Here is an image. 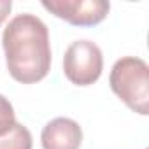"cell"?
Wrapping results in <instances>:
<instances>
[{
	"label": "cell",
	"mask_w": 149,
	"mask_h": 149,
	"mask_svg": "<svg viewBox=\"0 0 149 149\" xmlns=\"http://www.w3.org/2000/svg\"><path fill=\"white\" fill-rule=\"evenodd\" d=\"M104 70V56L100 47L91 40L72 42L63 56L65 77L77 86H90L98 81Z\"/></svg>",
	"instance_id": "3"
},
{
	"label": "cell",
	"mask_w": 149,
	"mask_h": 149,
	"mask_svg": "<svg viewBox=\"0 0 149 149\" xmlns=\"http://www.w3.org/2000/svg\"><path fill=\"white\" fill-rule=\"evenodd\" d=\"M40 142L44 149H79L83 130L70 118H54L42 128Z\"/></svg>",
	"instance_id": "5"
},
{
	"label": "cell",
	"mask_w": 149,
	"mask_h": 149,
	"mask_svg": "<svg viewBox=\"0 0 149 149\" xmlns=\"http://www.w3.org/2000/svg\"><path fill=\"white\" fill-rule=\"evenodd\" d=\"M7 70L18 83L42 81L51 68V44L46 23L35 14H18L2 33Z\"/></svg>",
	"instance_id": "1"
},
{
	"label": "cell",
	"mask_w": 149,
	"mask_h": 149,
	"mask_svg": "<svg viewBox=\"0 0 149 149\" xmlns=\"http://www.w3.org/2000/svg\"><path fill=\"white\" fill-rule=\"evenodd\" d=\"M14 123H16V116L11 102L4 95H0V135L9 132Z\"/></svg>",
	"instance_id": "7"
},
{
	"label": "cell",
	"mask_w": 149,
	"mask_h": 149,
	"mask_svg": "<svg viewBox=\"0 0 149 149\" xmlns=\"http://www.w3.org/2000/svg\"><path fill=\"white\" fill-rule=\"evenodd\" d=\"M109 84L133 112L149 114V67L144 60L135 56L118 60L112 65Z\"/></svg>",
	"instance_id": "2"
},
{
	"label": "cell",
	"mask_w": 149,
	"mask_h": 149,
	"mask_svg": "<svg viewBox=\"0 0 149 149\" xmlns=\"http://www.w3.org/2000/svg\"><path fill=\"white\" fill-rule=\"evenodd\" d=\"M42 7L74 26H95L107 18L111 4L105 0H44Z\"/></svg>",
	"instance_id": "4"
},
{
	"label": "cell",
	"mask_w": 149,
	"mask_h": 149,
	"mask_svg": "<svg viewBox=\"0 0 149 149\" xmlns=\"http://www.w3.org/2000/svg\"><path fill=\"white\" fill-rule=\"evenodd\" d=\"M11 9H13V2H11V0H0V25L6 21V18L9 16Z\"/></svg>",
	"instance_id": "8"
},
{
	"label": "cell",
	"mask_w": 149,
	"mask_h": 149,
	"mask_svg": "<svg viewBox=\"0 0 149 149\" xmlns=\"http://www.w3.org/2000/svg\"><path fill=\"white\" fill-rule=\"evenodd\" d=\"M32 133L21 123H14L9 132L0 135V149H32Z\"/></svg>",
	"instance_id": "6"
}]
</instances>
